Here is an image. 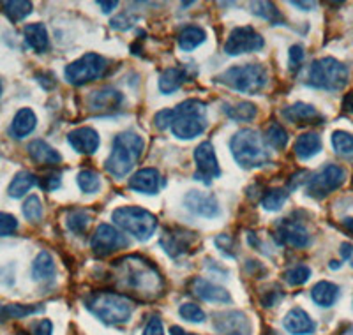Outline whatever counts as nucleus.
<instances>
[{
    "instance_id": "nucleus-1",
    "label": "nucleus",
    "mask_w": 353,
    "mask_h": 335,
    "mask_svg": "<svg viewBox=\"0 0 353 335\" xmlns=\"http://www.w3.org/2000/svg\"><path fill=\"white\" fill-rule=\"evenodd\" d=\"M117 281H121L124 290L134 295L154 298L163 292V277L159 270L149 261L141 260L138 256H129L121 261H115Z\"/></svg>"
},
{
    "instance_id": "nucleus-2",
    "label": "nucleus",
    "mask_w": 353,
    "mask_h": 335,
    "mask_svg": "<svg viewBox=\"0 0 353 335\" xmlns=\"http://www.w3.org/2000/svg\"><path fill=\"white\" fill-rule=\"evenodd\" d=\"M145 148V141L140 134L132 131H124L115 136L112 147V154L106 159V172L115 179H124L131 173L134 164L141 157Z\"/></svg>"
},
{
    "instance_id": "nucleus-3",
    "label": "nucleus",
    "mask_w": 353,
    "mask_h": 335,
    "mask_svg": "<svg viewBox=\"0 0 353 335\" xmlns=\"http://www.w3.org/2000/svg\"><path fill=\"white\" fill-rule=\"evenodd\" d=\"M87 309L110 327L125 325L131 319L132 300L117 292H97L87 298Z\"/></svg>"
},
{
    "instance_id": "nucleus-4",
    "label": "nucleus",
    "mask_w": 353,
    "mask_h": 335,
    "mask_svg": "<svg viewBox=\"0 0 353 335\" xmlns=\"http://www.w3.org/2000/svg\"><path fill=\"white\" fill-rule=\"evenodd\" d=\"M230 148L239 164L242 168H261L270 163V152L267 143L260 134L253 129H242L235 132L230 141Z\"/></svg>"
},
{
    "instance_id": "nucleus-5",
    "label": "nucleus",
    "mask_w": 353,
    "mask_h": 335,
    "mask_svg": "<svg viewBox=\"0 0 353 335\" xmlns=\"http://www.w3.org/2000/svg\"><path fill=\"white\" fill-rule=\"evenodd\" d=\"M172 132L179 140H193L207 129V108L198 99H188L172 110Z\"/></svg>"
},
{
    "instance_id": "nucleus-6",
    "label": "nucleus",
    "mask_w": 353,
    "mask_h": 335,
    "mask_svg": "<svg viewBox=\"0 0 353 335\" xmlns=\"http://www.w3.org/2000/svg\"><path fill=\"white\" fill-rule=\"evenodd\" d=\"M350 71L343 62L332 59V57H323V59L314 60L307 74V85L321 90H343L348 83Z\"/></svg>"
},
{
    "instance_id": "nucleus-7",
    "label": "nucleus",
    "mask_w": 353,
    "mask_h": 335,
    "mask_svg": "<svg viewBox=\"0 0 353 335\" xmlns=\"http://www.w3.org/2000/svg\"><path fill=\"white\" fill-rule=\"evenodd\" d=\"M267 71L260 64H245L235 65V68L226 69L216 78L217 83L225 85V87L233 88L242 94H258L263 90L267 85Z\"/></svg>"
},
{
    "instance_id": "nucleus-8",
    "label": "nucleus",
    "mask_w": 353,
    "mask_h": 335,
    "mask_svg": "<svg viewBox=\"0 0 353 335\" xmlns=\"http://www.w3.org/2000/svg\"><path fill=\"white\" fill-rule=\"evenodd\" d=\"M113 223L138 240H149L157 230L154 214L140 207H121L112 214Z\"/></svg>"
},
{
    "instance_id": "nucleus-9",
    "label": "nucleus",
    "mask_w": 353,
    "mask_h": 335,
    "mask_svg": "<svg viewBox=\"0 0 353 335\" xmlns=\"http://www.w3.org/2000/svg\"><path fill=\"white\" fill-rule=\"evenodd\" d=\"M106 71H108V62L105 57L87 53L65 68V80L74 87H81L88 81L99 80L101 76L106 74Z\"/></svg>"
},
{
    "instance_id": "nucleus-10",
    "label": "nucleus",
    "mask_w": 353,
    "mask_h": 335,
    "mask_svg": "<svg viewBox=\"0 0 353 335\" xmlns=\"http://www.w3.org/2000/svg\"><path fill=\"white\" fill-rule=\"evenodd\" d=\"M346 180V172L343 170L341 166H337V164H327L323 166L318 173H314L307 182V194L314 200H323L330 192L337 191V189L341 187L345 184Z\"/></svg>"
},
{
    "instance_id": "nucleus-11",
    "label": "nucleus",
    "mask_w": 353,
    "mask_h": 335,
    "mask_svg": "<svg viewBox=\"0 0 353 335\" xmlns=\"http://www.w3.org/2000/svg\"><path fill=\"white\" fill-rule=\"evenodd\" d=\"M125 247H128V238L110 224H99L90 238V249L97 258H106Z\"/></svg>"
},
{
    "instance_id": "nucleus-12",
    "label": "nucleus",
    "mask_w": 353,
    "mask_h": 335,
    "mask_svg": "<svg viewBox=\"0 0 353 335\" xmlns=\"http://www.w3.org/2000/svg\"><path fill=\"white\" fill-rule=\"evenodd\" d=\"M263 37L253 27H237L230 32L225 43V52L232 57H237L242 53L258 52L263 48Z\"/></svg>"
},
{
    "instance_id": "nucleus-13",
    "label": "nucleus",
    "mask_w": 353,
    "mask_h": 335,
    "mask_svg": "<svg viewBox=\"0 0 353 335\" xmlns=\"http://www.w3.org/2000/svg\"><path fill=\"white\" fill-rule=\"evenodd\" d=\"M276 240L283 245L295 249H304L311 243V235L305 226L299 221L281 219L276 226Z\"/></svg>"
},
{
    "instance_id": "nucleus-14",
    "label": "nucleus",
    "mask_w": 353,
    "mask_h": 335,
    "mask_svg": "<svg viewBox=\"0 0 353 335\" xmlns=\"http://www.w3.org/2000/svg\"><path fill=\"white\" fill-rule=\"evenodd\" d=\"M214 328L219 335H251V319L241 311H226L214 316Z\"/></svg>"
},
{
    "instance_id": "nucleus-15",
    "label": "nucleus",
    "mask_w": 353,
    "mask_h": 335,
    "mask_svg": "<svg viewBox=\"0 0 353 335\" xmlns=\"http://www.w3.org/2000/svg\"><path fill=\"white\" fill-rule=\"evenodd\" d=\"M194 161H196V179L203 180L205 184H210L214 179H217L221 173L219 164H217L216 150H214L210 141H203L194 150Z\"/></svg>"
},
{
    "instance_id": "nucleus-16",
    "label": "nucleus",
    "mask_w": 353,
    "mask_h": 335,
    "mask_svg": "<svg viewBox=\"0 0 353 335\" xmlns=\"http://www.w3.org/2000/svg\"><path fill=\"white\" fill-rule=\"evenodd\" d=\"M198 236L194 233L188 232V230H168L165 232L163 238H161V247L165 249V252L172 258H179V256L185 254L189 249L193 247Z\"/></svg>"
},
{
    "instance_id": "nucleus-17",
    "label": "nucleus",
    "mask_w": 353,
    "mask_h": 335,
    "mask_svg": "<svg viewBox=\"0 0 353 335\" xmlns=\"http://www.w3.org/2000/svg\"><path fill=\"white\" fill-rule=\"evenodd\" d=\"M184 205L189 212H193L194 216L207 217V219H212L219 214L216 196L205 194L200 191H189L184 196Z\"/></svg>"
},
{
    "instance_id": "nucleus-18",
    "label": "nucleus",
    "mask_w": 353,
    "mask_h": 335,
    "mask_svg": "<svg viewBox=\"0 0 353 335\" xmlns=\"http://www.w3.org/2000/svg\"><path fill=\"white\" fill-rule=\"evenodd\" d=\"M122 101H124V96L117 88L105 87L90 94L88 108L97 113H113L121 108Z\"/></svg>"
},
{
    "instance_id": "nucleus-19",
    "label": "nucleus",
    "mask_w": 353,
    "mask_h": 335,
    "mask_svg": "<svg viewBox=\"0 0 353 335\" xmlns=\"http://www.w3.org/2000/svg\"><path fill=\"white\" fill-rule=\"evenodd\" d=\"M163 187V176L154 168H143L129 179V189L141 194H156Z\"/></svg>"
},
{
    "instance_id": "nucleus-20",
    "label": "nucleus",
    "mask_w": 353,
    "mask_h": 335,
    "mask_svg": "<svg viewBox=\"0 0 353 335\" xmlns=\"http://www.w3.org/2000/svg\"><path fill=\"white\" fill-rule=\"evenodd\" d=\"M191 293L198 298L205 300V302H212V303H228L232 302V296L226 292L225 287L216 286L210 281L201 279V277H196V279L191 281Z\"/></svg>"
},
{
    "instance_id": "nucleus-21",
    "label": "nucleus",
    "mask_w": 353,
    "mask_h": 335,
    "mask_svg": "<svg viewBox=\"0 0 353 335\" xmlns=\"http://www.w3.org/2000/svg\"><path fill=\"white\" fill-rule=\"evenodd\" d=\"M68 141L78 154L92 156L99 148V134L92 128H78L69 132Z\"/></svg>"
},
{
    "instance_id": "nucleus-22",
    "label": "nucleus",
    "mask_w": 353,
    "mask_h": 335,
    "mask_svg": "<svg viewBox=\"0 0 353 335\" xmlns=\"http://www.w3.org/2000/svg\"><path fill=\"white\" fill-rule=\"evenodd\" d=\"M283 325H285L286 332L292 335H311L316 330V323L311 319V316L297 307L292 309V311L285 316Z\"/></svg>"
},
{
    "instance_id": "nucleus-23",
    "label": "nucleus",
    "mask_w": 353,
    "mask_h": 335,
    "mask_svg": "<svg viewBox=\"0 0 353 335\" xmlns=\"http://www.w3.org/2000/svg\"><path fill=\"white\" fill-rule=\"evenodd\" d=\"M36 125H37L36 113H34L30 108H21L20 112L14 115V119H12L9 132H11L12 138L21 140V138L30 134V132L36 129Z\"/></svg>"
},
{
    "instance_id": "nucleus-24",
    "label": "nucleus",
    "mask_w": 353,
    "mask_h": 335,
    "mask_svg": "<svg viewBox=\"0 0 353 335\" xmlns=\"http://www.w3.org/2000/svg\"><path fill=\"white\" fill-rule=\"evenodd\" d=\"M283 116L293 122V124H313V120L321 119L318 110L305 103H295L285 108L283 110Z\"/></svg>"
},
{
    "instance_id": "nucleus-25",
    "label": "nucleus",
    "mask_w": 353,
    "mask_h": 335,
    "mask_svg": "<svg viewBox=\"0 0 353 335\" xmlns=\"http://www.w3.org/2000/svg\"><path fill=\"white\" fill-rule=\"evenodd\" d=\"M311 298L320 307H332L339 298V286L329 281H320L311 290Z\"/></svg>"
},
{
    "instance_id": "nucleus-26",
    "label": "nucleus",
    "mask_w": 353,
    "mask_h": 335,
    "mask_svg": "<svg viewBox=\"0 0 353 335\" xmlns=\"http://www.w3.org/2000/svg\"><path fill=\"white\" fill-rule=\"evenodd\" d=\"M28 156L32 157L37 164H59L62 161V156L52 145H48L43 140H34L32 143L28 145Z\"/></svg>"
},
{
    "instance_id": "nucleus-27",
    "label": "nucleus",
    "mask_w": 353,
    "mask_h": 335,
    "mask_svg": "<svg viewBox=\"0 0 353 335\" xmlns=\"http://www.w3.org/2000/svg\"><path fill=\"white\" fill-rule=\"evenodd\" d=\"M23 36L28 46H30L36 53H44L50 48L48 30H46V27H44L43 23L27 25V27L23 28Z\"/></svg>"
},
{
    "instance_id": "nucleus-28",
    "label": "nucleus",
    "mask_w": 353,
    "mask_h": 335,
    "mask_svg": "<svg viewBox=\"0 0 353 335\" xmlns=\"http://www.w3.org/2000/svg\"><path fill=\"white\" fill-rule=\"evenodd\" d=\"M189 74L184 68H172V69H166L163 74L159 76V90L161 94H168L176 92L182 85L188 81Z\"/></svg>"
},
{
    "instance_id": "nucleus-29",
    "label": "nucleus",
    "mask_w": 353,
    "mask_h": 335,
    "mask_svg": "<svg viewBox=\"0 0 353 335\" xmlns=\"http://www.w3.org/2000/svg\"><path fill=\"white\" fill-rule=\"evenodd\" d=\"M295 156L299 159L305 161L311 159L313 156H316L318 152L321 150V138L316 134V132H305V134H301L295 141Z\"/></svg>"
},
{
    "instance_id": "nucleus-30",
    "label": "nucleus",
    "mask_w": 353,
    "mask_h": 335,
    "mask_svg": "<svg viewBox=\"0 0 353 335\" xmlns=\"http://www.w3.org/2000/svg\"><path fill=\"white\" fill-rule=\"evenodd\" d=\"M55 261H53L52 254L46 251L39 252L37 258L32 263V277L34 281H39V283H46V281H52L55 277Z\"/></svg>"
},
{
    "instance_id": "nucleus-31",
    "label": "nucleus",
    "mask_w": 353,
    "mask_h": 335,
    "mask_svg": "<svg viewBox=\"0 0 353 335\" xmlns=\"http://www.w3.org/2000/svg\"><path fill=\"white\" fill-rule=\"evenodd\" d=\"M43 311V305H23V303H0V323L8 319H20Z\"/></svg>"
},
{
    "instance_id": "nucleus-32",
    "label": "nucleus",
    "mask_w": 353,
    "mask_h": 335,
    "mask_svg": "<svg viewBox=\"0 0 353 335\" xmlns=\"http://www.w3.org/2000/svg\"><path fill=\"white\" fill-rule=\"evenodd\" d=\"M37 184V179L36 175H32L30 172H18L14 175V179L11 180V184H9V196L18 200V198H23L34 185Z\"/></svg>"
},
{
    "instance_id": "nucleus-33",
    "label": "nucleus",
    "mask_w": 353,
    "mask_h": 335,
    "mask_svg": "<svg viewBox=\"0 0 353 335\" xmlns=\"http://www.w3.org/2000/svg\"><path fill=\"white\" fill-rule=\"evenodd\" d=\"M0 8L9 20L17 23V21L25 20L32 12L34 6L32 2H27V0H6L0 4Z\"/></svg>"
},
{
    "instance_id": "nucleus-34",
    "label": "nucleus",
    "mask_w": 353,
    "mask_h": 335,
    "mask_svg": "<svg viewBox=\"0 0 353 335\" xmlns=\"http://www.w3.org/2000/svg\"><path fill=\"white\" fill-rule=\"evenodd\" d=\"M223 112L232 120H237V122H249V120H253L258 115L256 106L253 103H248V101H242V103L237 104H225Z\"/></svg>"
},
{
    "instance_id": "nucleus-35",
    "label": "nucleus",
    "mask_w": 353,
    "mask_h": 335,
    "mask_svg": "<svg viewBox=\"0 0 353 335\" xmlns=\"http://www.w3.org/2000/svg\"><path fill=\"white\" fill-rule=\"evenodd\" d=\"M205 41V32L200 27H185L181 34H179V46H181L184 52H193L194 48H198L201 43Z\"/></svg>"
},
{
    "instance_id": "nucleus-36",
    "label": "nucleus",
    "mask_w": 353,
    "mask_h": 335,
    "mask_svg": "<svg viewBox=\"0 0 353 335\" xmlns=\"http://www.w3.org/2000/svg\"><path fill=\"white\" fill-rule=\"evenodd\" d=\"M88 223H90V214L87 210H81V208L69 210L68 217H65V224H68V227L74 235L83 233L87 230Z\"/></svg>"
},
{
    "instance_id": "nucleus-37",
    "label": "nucleus",
    "mask_w": 353,
    "mask_h": 335,
    "mask_svg": "<svg viewBox=\"0 0 353 335\" xmlns=\"http://www.w3.org/2000/svg\"><path fill=\"white\" fill-rule=\"evenodd\" d=\"M265 140L270 147H274L276 150H283L288 143V132L286 129L283 128L281 124H277V122H272L267 129V134H265Z\"/></svg>"
},
{
    "instance_id": "nucleus-38",
    "label": "nucleus",
    "mask_w": 353,
    "mask_h": 335,
    "mask_svg": "<svg viewBox=\"0 0 353 335\" xmlns=\"http://www.w3.org/2000/svg\"><path fill=\"white\" fill-rule=\"evenodd\" d=\"M332 147L339 156L352 157L353 156V134H350V132L346 131H334Z\"/></svg>"
},
{
    "instance_id": "nucleus-39",
    "label": "nucleus",
    "mask_w": 353,
    "mask_h": 335,
    "mask_svg": "<svg viewBox=\"0 0 353 335\" xmlns=\"http://www.w3.org/2000/svg\"><path fill=\"white\" fill-rule=\"evenodd\" d=\"M286 200H288V191L283 187H274L265 192L261 205H263L265 210H279Z\"/></svg>"
},
{
    "instance_id": "nucleus-40",
    "label": "nucleus",
    "mask_w": 353,
    "mask_h": 335,
    "mask_svg": "<svg viewBox=\"0 0 353 335\" xmlns=\"http://www.w3.org/2000/svg\"><path fill=\"white\" fill-rule=\"evenodd\" d=\"M77 180L81 191L87 192V194H92V192L99 191L101 187L99 175L96 172H92V170H83V172H80Z\"/></svg>"
},
{
    "instance_id": "nucleus-41",
    "label": "nucleus",
    "mask_w": 353,
    "mask_h": 335,
    "mask_svg": "<svg viewBox=\"0 0 353 335\" xmlns=\"http://www.w3.org/2000/svg\"><path fill=\"white\" fill-rule=\"evenodd\" d=\"M251 11H253L256 17L265 18V20L272 21V23L283 20L281 12L277 11L276 6L270 4V2H251Z\"/></svg>"
},
{
    "instance_id": "nucleus-42",
    "label": "nucleus",
    "mask_w": 353,
    "mask_h": 335,
    "mask_svg": "<svg viewBox=\"0 0 353 335\" xmlns=\"http://www.w3.org/2000/svg\"><path fill=\"white\" fill-rule=\"evenodd\" d=\"M23 216L27 217L30 223H39L43 217V203H41L39 196L32 194L28 196L23 203Z\"/></svg>"
},
{
    "instance_id": "nucleus-43",
    "label": "nucleus",
    "mask_w": 353,
    "mask_h": 335,
    "mask_svg": "<svg viewBox=\"0 0 353 335\" xmlns=\"http://www.w3.org/2000/svg\"><path fill=\"white\" fill-rule=\"evenodd\" d=\"M311 277V268L305 267V265H299V267H293L292 270H288L285 274L286 283L292 284V286H302L305 284Z\"/></svg>"
},
{
    "instance_id": "nucleus-44",
    "label": "nucleus",
    "mask_w": 353,
    "mask_h": 335,
    "mask_svg": "<svg viewBox=\"0 0 353 335\" xmlns=\"http://www.w3.org/2000/svg\"><path fill=\"white\" fill-rule=\"evenodd\" d=\"M179 314L191 323H203L205 321V312L201 311V307H198L196 303H182Z\"/></svg>"
},
{
    "instance_id": "nucleus-45",
    "label": "nucleus",
    "mask_w": 353,
    "mask_h": 335,
    "mask_svg": "<svg viewBox=\"0 0 353 335\" xmlns=\"http://www.w3.org/2000/svg\"><path fill=\"white\" fill-rule=\"evenodd\" d=\"M18 230V219L11 214L0 212V236H11Z\"/></svg>"
},
{
    "instance_id": "nucleus-46",
    "label": "nucleus",
    "mask_w": 353,
    "mask_h": 335,
    "mask_svg": "<svg viewBox=\"0 0 353 335\" xmlns=\"http://www.w3.org/2000/svg\"><path fill=\"white\" fill-rule=\"evenodd\" d=\"M302 62H304V48H302L301 44H293L288 52L290 69H292V71H297L302 65Z\"/></svg>"
},
{
    "instance_id": "nucleus-47",
    "label": "nucleus",
    "mask_w": 353,
    "mask_h": 335,
    "mask_svg": "<svg viewBox=\"0 0 353 335\" xmlns=\"http://www.w3.org/2000/svg\"><path fill=\"white\" fill-rule=\"evenodd\" d=\"M143 335H165V330H163V321L157 316H152V318L147 321L145 325Z\"/></svg>"
},
{
    "instance_id": "nucleus-48",
    "label": "nucleus",
    "mask_w": 353,
    "mask_h": 335,
    "mask_svg": "<svg viewBox=\"0 0 353 335\" xmlns=\"http://www.w3.org/2000/svg\"><path fill=\"white\" fill-rule=\"evenodd\" d=\"M216 245L228 256H235V251H233V238L230 235H219L216 238Z\"/></svg>"
},
{
    "instance_id": "nucleus-49",
    "label": "nucleus",
    "mask_w": 353,
    "mask_h": 335,
    "mask_svg": "<svg viewBox=\"0 0 353 335\" xmlns=\"http://www.w3.org/2000/svg\"><path fill=\"white\" fill-rule=\"evenodd\" d=\"M30 332H32V335H52L53 325L50 319H41L32 325Z\"/></svg>"
},
{
    "instance_id": "nucleus-50",
    "label": "nucleus",
    "mask_w": 353,
    "mask_h": 335,
    "mask_svg": "<svg viewBox=\"0 0 353 335\" xmlns=\"http://www.w3.org/2000/svg\"><path fill=\"white\" fill-rule=\"evenodd\" d=\"M41 185L46 191H55V189H59L61 187V173H50V175H46L41 180Z\"/></svg>"
},
{
    "instance_id": "nucleus-51",
    "label": "nucleus",
    "mask_w": 353,
    "mask_h": 335,
    "mask_svg": "<svg viewBox=\"0 0 353 335\" xmlns=\"http://www.w3.org/2000/svg\"><path fill=\"white\" fill-rule=\"evenodd\" d=\"M172 120H173V112L172 110H163L156 115V125L159 129H168L172 128Z\"/></svg>"
},
{
    "instance_id": "nucleus-52",
    "label": "nucleus",
    "mask_w": 353,
    "mask_h": 335,
    "mask_svg": "<svg viewBox=\"0 0 353 335\" xmlns=\"http://www.w3.org/2000/svg\"><path fill=\"white\" fill-rule=\"evenodd\" d=\"M341 256L343 260H350L353 256V245L352 243H343L341 245Z\"/></svg>"
},
{
    "instance_id": "nucleus-53",
    "label": "nucleus",
    "mask_w": 353,
    "mask_h": 335,
    "mask_svg": "<svg viewBox=\"0 0 353 335\" xmlns=\"http://www.w3.org/2000/svg\"><path fill=\"white\" fill-rule=\"evenodd\" d=\"M101 8V11L103 12H112L113 9H117V6H119V2H97Z\"/></svg>"
},
{
    "instance_id": "nucleus-54",
    "label": "nucleus",
    "mask_w": 353,
    "mask_h": 335,
    "mask_svg": "<svg viewBox=\"0 0 353 335\" xmlns=\"http://www.w3.org/2000/svg\"><path fill=\"white\" fill-rule=\"evenodd\" d=\"M343 108H345L348 113H353V92L345 97V101H343Z\"/></svg>"
},
{
    "instance_id": "nucleus-55",
    "label": "nucleus",
    "mask_w": 353,
    "mask_h": 335,
    "mask_svg": "<svg viewBox=\"0 0 353 335\" xmlns=\"http://www.w3.org/2000/svg\"><path fill=\"white\" fill-rule=\"evenodd\" d=\"M292 6H295V8H302L304 11H311L313 8H316L314 2H292Z\"/></svg>"
},
{
    "instance_id": "nucleus-56",
    "label": "nucleus",
    "mask_w": 353,
    "mask_h": 335,
    "mask_svg": "<svg viewBox=\"0 0 353 335\" xmlns=\"http://www.w3.org/2000/svg\"><path fill=\"white\" fill-rule=\"evenodd\" d=\"M170 334L172 335H194V334H189V332H184L181 327H172L170 328Z\"/></svg>"
},
{
    "instance_id": "nucleus-57",
    "label": "nucleus",
    "mask_w": 353,
    "mask_h": 335,
    "mask_svg": "<svg viewBox=\"0 0 353 335\" xmlns=\"http://www.w3.org/2000/svg\"><path fill=\"white\" fill-rule=\"evenodd\" d=\"M343 224H345V227L348 230L350 233H353V217H348V219L343 221Z\"/></svg>"
},
{
    "instance_id": "nucleus-58",
    "label": "nucleus",
    "mask_w": 353,
    "mask_h": 335,
    "mask_svg": "<svg viewBox=\"0 0 353 335\" xmlns=\"http://www.w3.org/2000/svg\"><path fill=\"white\" fill-rule=\"evenodd\" d=\"M330 268H339V263H337V261H332V263H330Z\"/></svg>"
},
{
    "instance_id": "nucleus-59",
    "label": "nucleus",
    "mask_w": 353,
    "mask_h": 335,
    "mask_svg": "<svg viewBox=\"0 0 353 335\" xmlns=\"http://www.w3.org/2000/svg\"><path fill=\"white\" fill-rule=\"evenodd\" d=\"M269 335H279V334H277V332H274V330H272V332H269Z\"/></svg>"
},
{
    "instance_id": "nucleus-60",
    "label": "nucleus",
    "mask_w": 353,
    "mask_h": 335,
    "mask_svg": "<svg viewBox=\"0 0 353 335\" xmlns=\"http://www.w3.org/2000/svg\"><path fill=\"white\" fill-rule=\"evenodd\" d=\"M0 94H2V83H0Z\"/></svg>"
},
{
    "instance_id": "nucleus-61",
    "label": "nucleus",
    "mask_w": 353,
    "mask_h": 335,
    "mask_svg": "<svg viewBox=\"0 0 353 335\" xmlns=\"http://www.w3.org/2000/svg\"><path fill=\"white\" fill-rule=\"evenodd\" d=\"M352 265H353V263H352Z\"/></svg>"
}]
</instances>
